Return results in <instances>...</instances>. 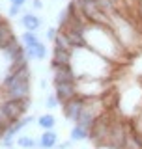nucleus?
<instances>
[{
  "label": "nucleus",
  "instance_id": "obj_10",
  "mask_svg": "<svg viewBox=\"0 0 142 149\" xmlns=\"http://www.w3.org/2000/svg\"><path fill=\"white\" fill-rule=\"evenodd\" d=\"M90 138V129L82 127V125L75 123L73 127H71V134H69V140L71 142H84V140Z\"/></svg>",
  "mask_w": 142,
  "mask_h": 149
},
{
  "label": "nucleus",
  "instance_id": "obj_9",
  "mask_svg": "<svg viewBox=\"0 0 142 149\" xmlns=\"http://www.w3.org/2000/svg\"><path fill=\"white\" fill-rule=\"evenodd\" d=\"M25 52H26V58H28V60H45V56H47V47L39 41L37 45L25 49Z\"/></svg>",
  "mask_w": 142,
  "mask_h": 149
},
{
  "label": "nucleus",
  "instance_id": "obj_6",
  "mask_svg": "<svg viewBox=\"0 0 142 149\" xmlns=\"http://www.w3.org/2000/svg\"><path fill=\"white\" fill-rule=\"evenodd\" d=\"M21 24L25 26L26 32H36V34H37V30L41 28L43 21H41V17L36 15L34 11H25L21 15Z\"/></svg>",
  "mask_w": 142,
  "mask_h": 149
},
{
  "label": "nucleus",
  "instance_id": "obj_23",
  "mask_svg": "<svg viewBox=\"0 0 142 149\" xmlns=\"http://www.w3.org/2000/svg\"><path fill=\"white\" fill-rule=\"evenodd\" d=\"M9 149H11V147H9Z\"/></svg>",
  "mask_w": 142,
  "mask_h": 149
},
{
  "label": "nucleus",
  "instance_id": "obj_5",
  "mask_svg": "<svg viewBox=\"0 0 142 149\" xmlns=\"http://www.w3.org/2000/svg\"><path fill=\"white\" fill-rule=\"evenodd\" d=\"M79 77L73 71L71 65H62L56 71H53V84H62V82H77Z\"/></svg>",
  "mask_w": 142,
  "mask_h": 149
},
{
  "label": "nucleus",
  "instance_id": "obj_15",
  "mask_svg": "<svg viewBox=\"0 0 142 149\" xmlns=\"http://www.w3.org/2000/svg\"><path fill=\"white\" fill-rule=\"evenodd\" d=\"M45 108L47 110H54V108H58L60 106V101H58V97L54 95V91L53 93H47V97H45Z\"/></svg>",
  "mask_w": 142,
  "mask_h": 149
},
{
  "label": "nucleus",
  "instance_id": "obj_3",
  "mask_svg": "<svg viewBox=\"0 0 142 149\" xmlns=\"http://www.w3.org/2000/svg\"><path fill=\"white\" fill-rule=\"evenodd\" d=\"M4 91V90H2ZM4 99H19V101H30V80H22L15 84L13 88L4 91Z\"/></svg>",
  "mask_w": 142,
  "mask_h": 149
},
{
  "label": "nucleus",
  "instance_id": "obj_13",
  "mask_svg": "<svg viewBox=\"0 0 142 149\" xmlns=\"http://www.w3.org/2000/svg\"><path fill=\"white\" fill-rule=\"evenodd\" d=\"M39 36L36 34V32H22L21 34V43H22V47H25V49H28V47H34V45H37L39 43Z\"/></svg>",
  "mask_w": 142,
  "mask_h": 149
},
{
  "label": "nucleus",
  "instance_id": "obj_11",
  "mask_svg": "<svg viewBox=\"0 0 142 149\" xmlns=\"http://www.w3.org/2000/svg\"><path fill=\"white\" fill-rule=\"evenodd\" d=\"M58 30H60V28H58ZM53 47H56V49H62V50H67V52H73V50H75L73 45H71V41H69V37H67V34L62 32V30L58 32V36H56Z\"/></svg>",
  "mask_w": 142,
  "mask_h": 149
},
{
  "label": "nucleus",
  "instance_id": "obj_8",
  "mask_svg": "<svg viewBox=\"0 0 142 149\" xmlns=\"http://www.w3.org/2000/svg\"><path fill=\"white\" fill-rule=\"evenodd\" d=\"M11 39H15V34H13L11 26L8 24V21H4L2 24H0V50H4L8 47V43Z\"/></svg>",
  "mask_w": 142,
  "mask_h": 149
},
{
  "label": "nucleus",
  "instance_id": "obj_1",
  "mask_svg": "<svg viewBox=\"0 0 142 149\" xmlns=\"http://www.w3.org/2000/svg\"><path fill=\"white\" fill-rule=\"evenodd\" d=\"M30 108V101H19V99H6L0 102V119L6 123H15L26 116V110Z\"/></svg>",
  "mask_w": 142,
  "mask_h": 149
},
{
  "label": "nucleus",
  "instance_id": "obj_7",
  "mask_svg": "<svg viewBox=\"0 0 142 149\" xmlns=\"http://www.w3.org/2000/svg\"><path fill=\"white\" fill-rule=\"evenodd\" d=\"M39 143V149H56L58 146V132L53 129V130H43V134L37 140Z\"/></svg>",
  "mask_w": 142,
  "mask_h": 149
},
{
  "label": "nucleus",
  "instance_id": "obj_20",
  "mask_svg": "<svg viewBox=\"0 0 142 149\" xmlns=\"http://www.w3.org/2000/svg\"><path fill=\"white\" fill-rule=\"evenodd\" d=\"M71 143H73L71 140H67V142H62V143L58 142V146H56V149H69V147H71Z\"/></svg>",
  "mask_w": 142,
  "mask_h": 149
},
{
  "label": "nucleus",
  "instance_id": "obj_14",
  "mask_svg": "<svg viewBox=\"0 0 142 149\" xmlns=\"http://www.w3.org/2000/svg\"><path fill=\"white\" fill-rule=\"evenodd\" d=\"M15 146H19L21 149H36V147H39V143L32 136H19L15 140Z\"/></svg>",
  "mask_w": 142,
  "mask_h": 149
},
{
  "label": "nucleus",
  "instance_id": "obj_12",
  "mask_svg": "<svg viewBox=\"0 0 142 149\" xmlns=\"http://www.w3.org/2000/svg\"><path fill=\"white\" fill-rule=\"evenodd\" d=\"M36 121H37V125H39L43 130H53L56 127V118L53 114H41Z\"/></svg>",
  "mask_w": 142,
  "mask_h": 149
},
{
  "label": "nucleus",
  "instance_id": "obj_2",
  "mask_svg": "<svg viewBox=\"0 0 142 149\" xmlns=\"http://www.w3.org/2000/svg\"><path fill=\"white\" fill-rule=\"evenodd\" d=\"M84 102H86V97H82V95H77L73 99H69L67 102H62V114H64L65 121H71L73 125L77 123L80 112L84 108Z\"/></svg>",
  "mask_w": 142,
  "mask_h": 149
},
{
  "label": "nucleus",
  "instance_id": "obj_19",
  "mask_svg": "<svg viewBox=\"0 0 142 149\" xmlns=\"http://www.w3.org/2000/svg\"><path fill=\"white\" fill-rule=\"evenodd\" d=\"M8 129H9V123H6L4 119H0V140L4 138V134H6Z\"/></svg>",
  "mask_w": 142,
  "mask_h": 149
},
{
  "label": "nucleus",
  "instance_id": "obj_21",
  "mask_svg": "<svg viewBox=\"0 0 142 149\" xmlns=\"http://www.w3.org/2000/svg\"><path fill=\"white\" fill-rule=\"evenodd\" d=\"M11 2V6H19V8H25V4L28 2V0H9Z\"/></svg>",
  "mask_w": 142,
  "mask_h": 149
},
{
  "label": "nucleus",
  "instance_id": "obj_17",
  "mask_svg": "<svg viewBox=\"0 0 142 149\" xmlns=\"http://www.w3.org/2000/svg\"><path fill=\"white\" fill-rule=\"evenodd\" d=\"M22 13H25V8H19V6H9V9H8L9 17H19V15H22Z\"/></svg>",
  "mask_w": 142,
  "mask_h": 149
},
{
  "label": "nucleus",
  "instance_id": "obj_18",
  "mask_svg": "<svg viewBox=\"0 0 142 149\" xmlns=\"http://www.w3.org/2000/svg\"><path fill=\"white\" fill-rule=\"evenodd\" d=\"M30 2V11H39V9H43V2L41 0H28Z\"/></svg>",
  "mask_w": 142,
  "mask_h": 149
},
{
  "label": "nucleus",
  "instance_id": "obj_22",
  "mask_svg": "<svg viewBox=\"0 0 142 149\" xmlns=\"http://www.w3.org/2000/svg\"><path fill=\"white\" fill-rule=\"evenodd\" d=\"M4 21H6V19H4L2 15H0V24H2V22H4Z\"/></svg>",
  "mask_w": 142,
  "mask_h": 149
},
{
  "label": "nucleus",
  "instance_id": "obj_4",
  "mask_svg": "<svg viewBox=\"0 0 142 149\" xmlns=\"http://www.w3.org/2000/svg\"><path fill=\"white\" fill-rule=\"evenodd\" d=\"M54 95L58 97L60 104L67 102L69 99L79 95L77 91V82H62V84H54Z\"/></svg>",
  "mask_w": 142,
  "mask_h": 149
},
{
  "label": "nucleus",
  "instance_id": "obj_16",
  "mask_svg": "<svg viewBox=\"0 0 142 149\" xmlns=\"http://www.w3.org/2000/svg\"><path fill=\"white\" fill-rule=\"evenodd\" d=\"M58 28H54V26H49V28H47V30H45V37H47V39H49V41H53V43H54V39H56V36H58Z\"/></svg>",
  "mask_w": 142,
  "mask_h": 149
}]
</instances>
